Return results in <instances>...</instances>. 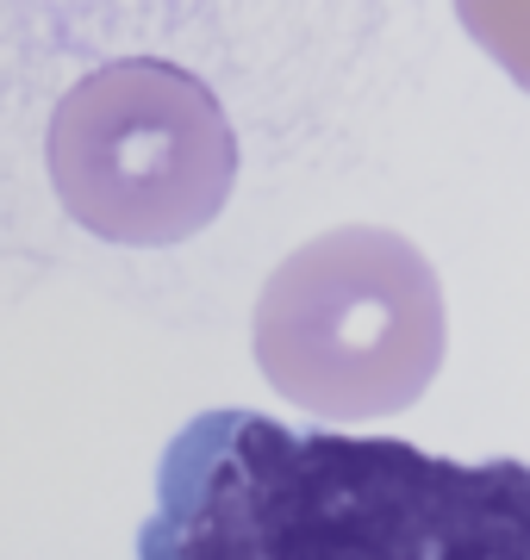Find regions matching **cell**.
Here are the masks:
<instances>
[{
  "instance_id": "6da1fadb",
  "label": "cell",
  "mask_w": 530,
  "mask_h": 560,
  "mask_svg": "<svg viewBox=\"0 0 530 560\" xmlns=\"http://www.w3.org/2000/svg\"><path fill=\"white\" fill-rule=\"evenodd\" d=\"M138 560H530V467L200 411L157 460Z\"/></svg>"
},
{
  "instance_id": "7a4b0ae2",
  "label": "cell",
  "mask_w": 530,
  "mask_h": 560,
  "mask_svg": "<svg viewBox=\"0 0 530 560\" xmlns=\"http://www.w3.org/2000/svg\"><path fill=\"white\" fill-rule=\"evenodd\" d=\"M256 368L287 405L331 423L393 418L443 368V280L418 243L381 224H337L263 280Z\"/></svg>"
},
{
  "instance_id": "3957f363",
  "label": "cell",
  "mask_w": 530,
  "mask_h": 560,
  "mask_svg": "<svg viewBox=\"0 0 530 560\" xmlns=\"http://www.w3.org/2000/svg\"><path fill=\"white\" fill-rule=\"evenodd\" d=\"M238 138L219 94L163 57H119L50 113V187L62 212L119 249H169L224 212Z\"/></svg>"
}]
</instances>
